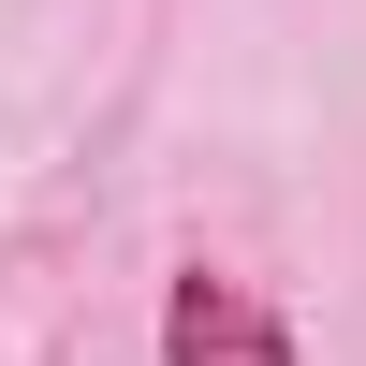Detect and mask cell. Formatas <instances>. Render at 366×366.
<instances>
[{"instance_id":"1","label":"cell","mask_w":366,"mask_h":366,"mask_svg":"<svg viewBox=\"0 0 366 366\" xmlns=\"http://www.w3.org/2000/svg\"><path fill=\"white\" fill-rule=\"evenodd\" d=\"M162 366H293V322L234 264H176L162 279Z\"/></svg>"}]
</instances>
